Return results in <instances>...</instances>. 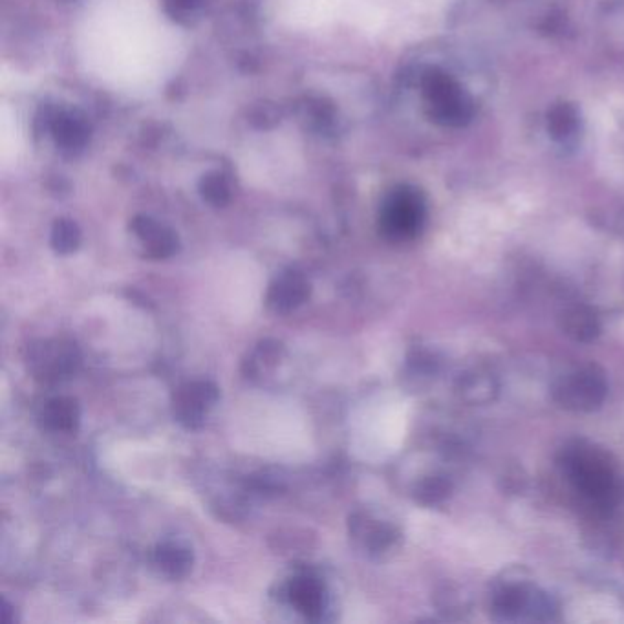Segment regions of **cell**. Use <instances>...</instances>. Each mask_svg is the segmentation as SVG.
I'll use <instances>...</instances> for the list:
<instances>
[{
  "label": "cell",
  "mask_w": 624,
  "mask_h": 624,
  "mask_svg": "<svg viewBox=\"0 0 624 624\" xmlns=\"http://www.w3.org/2000/svg\"><path fill=\"white\" fill-rule=\"evenodd\" d=\"M562 473L579 495L597 509H610L617 496L614 463L592 443L573 442L560 456Z\"/></svg>",
  "instance_id": "obj_1"
},
{
  "label": "cell",
  "mask_w": 624,
  "mask_h": 624,
  "mask_svg": "<svg viewBox=\"0 0 624 624\" xmlns=\"http://www.w3.org/2000/svg\"><path fill=\"white\" fill-rule=\"evenodd\" d=\"M489 612L498 623L553 621L557 603L548 593L538 590L522 570H509L493 584Z\"/></svg>",
  "instance_id": "obj_2"
},
{
  "label": "cell",
  "mask_w": 624,
  "mask_h": 624,
  "mask_svg": "<svg viewBox=\"0 0 624 624\" xmlns=\"http://www.w3.org/2000/svg\"><path fill=\"white\" fill-rule=\"evenodd\" d=\"M608 390V377L601 366L582 365L562 374L553 383L551 398L560 409L586 414L603 407Z\"/></svg>",
  "instance_id": "obj_3"
},
{
  "label": "cell",
  "mask_w": 624,
  "mask_h": 624,
  "mask_svg": "<svg viewBox=\"0 0 624 624\" xmlns=\"http://www.w3.org/2000/svg\"><path fill=\"white\" fill-rule=\"evenodd\" d=\"M83 363L79 346L70 339H39L28 346L26 366L30 376L43 385L65 383L76 376Z\"/></svg>",
  "instance_id": "obj_4"
},
{
  "label": "cell",
  "mask_w": 624,
  "mask_h": 624,
  "mask_svg": "<svg viewBox=\"0 0 624 624\" xmlns=\"http://www.w3.org/2000/svg\"><path fill=\"white\" fill-rule=\"evenodd\" d=\"M220 390L213 381L196 379L176 388L173 394L174 420L187 431H198L205 425L209 412L215 409Z\"/></svg>",
  "instance_id": "obj_5"
},
{
  "label": "cell",
  "mask_w": 624,
  "mask_h": 624,
  "mask_svg": "<svg viewBox=\"0 0 624 624\" xmlns=\"http://www.w3.org/2000/svg\"><path fill=\"white\" fill-rule=\"evenodd\" d=\"M350 535L372 559L387 557L401 544L398 526L365 511H357L350 517Z\"/></svg>",
  "instance_id": "obj_6"
},
{
  "label": "cell",
  "mask_w": 624,
  "mask_h": 624,
  "mask_svg": "<svg viewBox=\"0 0 624 624\" xmlns=\"http://www.w3.org/2000/svg\"><path fill=\"white\" fill-rule=\"evenodd\" d=\"M282 601L290 604L297 614H301L308 621H323L328 610L326 586L319 577L310 573H299L291 577L282 586Z\"/></svg>",
  "instance_id": "obj_7"
},
{
  "label": "cell",
  "mask_w": 624,
  "mask_h": 624,
  "mask_svg": "<svg viewBox=\"0 0 624 624\" xmlns=\"http://www.w3.org/2000/svg\"><path fill=\"white\" fill-rule=\"evenodd\" d=\"M312 295L310 280L301 271L286 269L280 271L275 279L269 282L266 293V308L275 315H288L299 310Z\"/></svg>",
  "instance_id": "obj_8"
},
{
  "label": "cell",
  "mask_w": 624,
  "mask_h": 624,
  "mask_svg": "<svg viewBox=\"0 0 624 624\" xmlns=\"http://www.w3.org/2000/svg\"><path fill=\"white\" fill-rule=\"evenodd\" d=\"M152 568L167 581H182L194 566V551L187 542L167 538L152 549Z\"/></svg>",
  "instance_id": "obj_9"
},
{
  "label": "cell",
  "mask_w": 624,
  "mask_h": 624,
  "mask_svg": "<svg viewBox=\"0 0 624 624\" xmlns=\"http://www.w3.org/2000/svg\"><path fill=\"white\" fill-rule=\"evenodd\" d=\"M130 227H132L134 235L143 242L145 255L149 259H171L180 249V240H178V235L174 233L173 229L162 226L151 216H136Z\"/></svg>",
  "instance_id": "obj_10"
},
{
  "label": "cell",
  "mask_w": 624,
  "mask_h": 624,
  "mask_svg": "<svg viewBox=\"0 0 624 624\" xmlns=\"http://www.w3.org/2000/svg\"><path fill=\"white\" fill-rule=\"evenodd\" d=\"M39 421L46 431L76 434L81 425V405L77 399L55 396L44 403Z\"/></svg>",
  "instance_id": "obj_11"
},
{
  "label": "cell",
  "mask_w": 624,
  "mask_h": 624,
  "mask_svg": "<svg viewBox=\"0 0 624 624\" xmlns=\"http://www.w3.org/2000/svg\"><path fill=\"white\" fill-rule=\"evenodd\" d=\"M562 334L575 343H592L601 334V321L597 312L586 304H573L560 313Z\"/></svg>",
  "instance_id": "obj_12"
},
{
  "label": "cell",
  "mask_w": 624,
  "mask_h": 624,
  "mask_svg": "<svg viewBox=\"0 0 624 624\" xmlns=\"http://www.w3.org/2000/svg\"><path fill=\"white\" fill-rule=\"evenodd\" d=\"M454 392L458 399L467 405H489L498 396V383L495 376L485 370H467L456 379Z\"/></svg>",
  "instance_id": "obj_13"
},
{
  "label": "cell",
  "mask_w": 624,
  "mask_h": 624,
  "mask_svg": "<svg viewBox=\"0 0 624 624\" xmlns=\"http://www.w3.org/2000/svg\"><path fill=\"white\" fill-rule=\"evenodd\" d=\"M381 226L387 233V237L396 238V240L412 237L420 226L418 207L409 202L407 198H394L383 211Z\"/></svg>",
  "instance_id": "obj_14"
},
{
  "label": "cell",
  "mask_w": 624,
  "mask_h": 624,
  "mask_svg": "<svg viewBox=\"0 0 624 624\" xmlns=\"http://www.w3.org/2000/svg\"><path fill=\"white\" fill-rule=\"evenodd\" d=\"M286 354L284 345L275 341V339H264L259 345L253 348V352L244 359L242 372L249 379H257L264 374H268L271 370H275L280 365L282 357Z\"/></svg>",
  "instance_id": "obj_15"
},
{
  "label": "cell",
  "mask_w": 624,
  "mask_h": 624,
  "mask_svg": "<svg viewBox=\"0 0 624 624\" xmlns=\"http://www.w3.org/2000/svg\"><path fill=\"white\" fill-rule=\"evenodd\" d=\"M55 140L70 151L81 149L88 140V127L83 118H77L76 114H57L52 119Z\"/></svg>",
  "instance_id": "obj_16"
},
{
  "label": "cell",
  "mask_w": 624,
  "mask_h": 624,
  "mask_svg": "<svg viewBox=\"0 0 624 624\" xmlns=\"http://www.w3.org/2000/svg\"><path fill=\"white\" fill-rule=\"evenodd\" d=\"M452 493V482L445 474H429L412 487V498L425 507L443 504Z\"/></svg>",
  "instance_id": "obj_17"
},
{
  "label": "cell",
  "mask_w": 624,
  "mask_h": 624,
  "mask_svg": "<svg viewBox=\"0 0 624 624\" xmlns=\"http://www.w3.org/2000/svg\"><path fill=\"white\" fill-rule=\"evenodd\" d=\"M50 244H52L55 253L70 255V253H74L81 246V229H79L74 220L61 218L52 227Z\"/></svg>",
  "instance_id": "obj_18"
},
{
  "label": "cell",
  "mask_w": 624,
  "mask_h": 624,
  "mask_svg": "<svg viewBox=\"0 0 624 624\" xmlns=\"http://www.w3.org/2000/svg\"><path fill=\"white\" fill-rule=\"evenodd\" d=\"M200 191L205 200L215 207H224L231 198V189L226 176L222 174H209L200 183Z\"/></svg>",
  "instance_id": "obj_19"
},
{
  "label": "cell",
  "mask_w": 624,
  "mask_h": 624,
  "mask_svg": "<svg viewBox=\"0 0 624 624\" xmlns=\"http://www.w3.org/2000/svg\"><path fill=\"white\" fill-rule=\"evenodd\" d=\"M202 6V0H167V10L171 11L176 19L191 15Z\"/></svg>",
  "instance_id": "obj_20"
},
{
  "label": "cell",
  "mask_w": 624,
  "mask_h": 624,
  "mask_svg": "<svg viewBox=\"0 0 624 624\" xmlns=\"http://www.w3.org/2000/svg\"><path fill=\"white\" fill-rule=\"evenodd\" d=\"M0 623L2 624H13L15 623V608L11 606L6 599L2 601V606H0Z\"/></svg>",
  "instance_id": "obj_21"
}]
</instances>
